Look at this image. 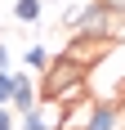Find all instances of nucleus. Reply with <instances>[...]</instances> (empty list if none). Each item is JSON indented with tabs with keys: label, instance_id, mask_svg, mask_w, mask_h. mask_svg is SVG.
Listing matches in <instances>:
<instances>
[{
	"label": "nucleus",
	"instance_id": "nucleus-1",
	"mask_svg": "<svg viewBox=\"0 0 125 130\" xmlns=\"http://www.w3.org/2000/svg\"><path fill=\"white\" fill-rule=\"evenodd\" d=\"M85 81H89L85 67H76V63H67L62 54H54L49 72H45V85H40V99H45V103H58L62 112H67V108L85 103Z\"/></svg>",
	"mask_w": 125,
	"mask_h": 130
},
{
	"label": "nucleus",
	"instance_id": "nucleus-2",
	"mask_svg": "<svg viewBox=\"0 0 125 130\" xmlns=\"http://www.w3.org/2000/svg\"><path fill=\"white\" fill-rule=\"evenodd\" d=\"M112 50H116V45H112L107 36H72L67 45H62V58H67V63H76V67H85V72H89V67L98 63V58H107Z\"/></svg>",
	"mask_w": 125,
	"mask_h": 130
},
{
	"label": "nucleus",
	"instance_id": "nucleus-3",
	"mask_svg": "<svg viewBox=\"0 0 125 130\" xmlns=\"http://www.w3.org/2000/svg\"><path fill=\"white\" fill-rule=\"evenodd\" d=\"M40 108V90L27 81V72H13V99H9V112L27 117V112H36Z\"/></svg>",
	"mask_w": 125,
	"mask_h": 130
},
{
	"label": "nucleus",
	"instance_id": "nucleus-4",
	"mask_svg": "<svg viewBox=\"0 0 125 130\" xmlns=\"http://www.w3.org/2000/svg\"><path fill=\"white\" fill-rule=\"evenodd\" d=\"M121 108H125V99H103V103H94V112H89L85 130H116Z\"/></svg>",
	"mask_w": 125,
	"mask_h": 130
},
{
	"label": "nucleus",
	"instance_id": "nucleus-5",
	"mask_svg": "<svg viewBox=\"0 0 125 130\" xmlns=\"http://www.w3.org/2000/svg\"><path fill=\"white\" fill-rule=\"evenodd\" d=\"M23 63H27V67H36V72H49L54 54H49V45H31V50H23Z\"/></svg>",
	"mask_w": 125,
	"mask_h": 130
},
{
	"label": "nucleus",
	"instance_id": "nucleus-6",
	"mask_svg": "<svg viewBox=\"0 0 125 130\" xmlns=\"http://www.w3.org/2000/svg\"><path fill=\"white\" fill-rule=\"evenodd\" d=\"M13 18L18 23H40V0H13Z\"/></svg>",
	"mask_w": 125,
	"mask_h": 130
},
{
	"label": "nucleus",
	"instance_id": "nucleus-7",
	"mask_svg": "<svg viewBox=\"0 0 125 130\" xmlns=\"http://www.w3.org/2000/svg\"><path fill=\"white\" fill-rule=\"evenodd\" d=\"M94 5H103L112 13V23H125V0H94Z\"/></svg>",
	"mask_w": 125,
	"mask_h": 130
},
{
	"label": "nucleus",
	"instance_id": "nucleus-8",
	"mask_svg": "<svg viewBox=\"0 0 125 130\" xmlns=\"http://www.w3.org/2000/svg\"><path fill=\"white\" fill-rule=\"evenodd\" d=\"M13 99V72H0V108Z\"/></svg>",
	"mask_w": 125,
	"mask_h": 130
},
{
	"label": "nucleus",
	"instance_id": "nucleus-9",
	"mask_svg": "<svg viewBox=\"0 0 125 130\" xmlns=\"http://www.w3.org/2000/svg\"><path fill=\"white\" fill-rule=\"evenodd\" d=\"M23 130H49V121L40 117V112H27V117H23Z\"/></svg>",
	"mask_w": 125,
	"mask_h": 130
},
{
	"label": "nucleus",
	"instance_id": "nucleus-10",
	"mask_svg": "<svg viewBox=\"0 0 125 130\" xmlns=\"http://www.w3.org/2000/svg\"><path fill=\"white\" fill-rule=\"evenodd\" d=\"M0 130H13V112L9 108H0Z\"/></svg>",
	"mask_w": 125,
	"mask_h": 130
},
{
	"label": "nucleus",
	"instance_id": "nucleus-11",
	"mask_svg": "<svg viewBox=\"0 0 125 130\" xmlns=\"http://www.w3.org/2000/svg\"><path fill=\"white\" fill-rule=\"evenodd\" d=\"M0 72H13V67H9V50H5V45H0Z\"/></svg>",
	"mask_w": 125,
	"mask_h": 130
}]
</instances>
